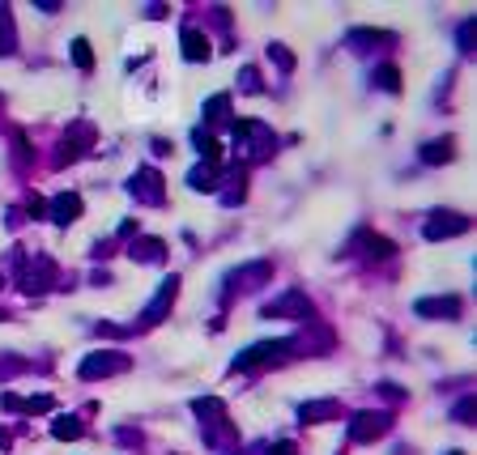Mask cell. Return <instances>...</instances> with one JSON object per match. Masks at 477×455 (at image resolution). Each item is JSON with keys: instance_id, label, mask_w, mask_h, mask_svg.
<instances>
[{"instance_id": "6da1fadb", "label": "cell", "mask_w": 477, "mask_h": 455, "mask_svg": "<svg viewBox=\"0 0 477 455\" xmlns=\"http://www.w3.org/2000/svg\"><path fill=\"white\" fill-rule=\"evenodd\" d=\"M184 52H188V60H196V56H205V39H196V34L188 30V39H184Z\"/></svg>"}, {"instance_id": "7a4b0ae2", "label": "cell", "mask_w": 477, "mask_h": 455, "mask_svg": "<svg viewBox=\"0 0 477 455\" xmlns=\"http://www.w3.org/2000/svg\"><path fill=\"white\" fill-rule=\"evenodd\" d=\"M72 56H77L81 68H90V47H86V43H72Z\"/></svg>"}]
</instances>
